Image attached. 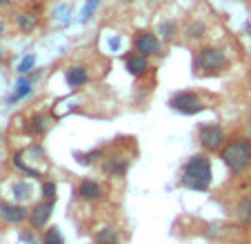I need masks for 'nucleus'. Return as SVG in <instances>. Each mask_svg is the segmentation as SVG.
<instances>
[{
  "label": "nucleus",
  "mask_w": 251,
  "mask_h": 244,
  "mask_svg": "<svg viewBox=\"0 0 251 244\" xmlns=\"http://www.w3.org/2000/svg\"><path fill=\"white\" fill-rule=\"evenodd\" d=\"M31 193H33L31 184L25 182V180H18V182H14V187H11V195H14L16 202L29 200V197H31Z\"/></svg>",
  "instance_id": "dca6fc26"
},
{
  "label": "nucleus",
  "mask_w": 251,
  "mask_h": 244,
  "mask_svg": "<svg viewBox=\"0 0 251 244\" xmlns=\"http://www.w3.org/2000/svg\"><path fill=\"white\" fill-rule=\"evenodd\" d=\"M116 244H118V242H116Z\"/></svg>",
  "instance_id": "72a5a7b5"
},
{
  "label": "nucleus",
  "mask_w": 251,
  "mask_h": 244,
  "mask_svg": "<svg viewBox=\"0 0 251 244\" xmlns=\"http://www.w3.org/2000/svg\"><path fill=\"white\" fill-rule=\"evenodd\" d=\"M0 58H2V49H0Z\"/></svg>",
  "instance_id": "473e14b6"
},
{
  "label": "nucleus",
  "mask_w": 251,
  "mask_h": 244,
  "mask_svg": "<svg viewBox=\"0 0 251 244\" xmlns=\"http://www.w3.org/2000/svg\"><path fill=\"white\" fill-rule=\"evenodd\" d=\"M31 91H33V80H31V75H20V78L16 80L14 94L9 96V100H7V102H9V104H16L18 100H25L27 96H31Z\"/></svg>",
  "instance_id": "ddd939ff"
},
{
  "label": "nucleus",
  "mask_w": 251,
  "mask_h": 244,
  "mask_svg": "<svg viewBox=\"0 0 251 244\" xmlns=\"http://www.w3.org/2000/svg\"><path fill=\"white\" fill-rule=\"evenodd\" d=\"M131 45L138 53H142V56H147V58L160 56V51H162V40L158 38V33L149 31V29H140V31L133 33Z\"/></svg>",
  "instance_id": "423d86ee"
},
{
  "label": "nucleus",
  "mask_w": 251,
  "mask_h": 244,
  "mask_svg": "<svg viewBox=\"0 0 251 244\" xmlns=\"http://www.w3.org/2000/svg\"><path fill=\"white\" fill-rule=\"evenodd\" d=\"M247 136L251 138V116H249V120H247Z\"/></svg>",
  "instance_id": "c85d7f7f"
},
{
  "label": "nucleus",
  "mask_w": 251,
  "mask_h": 244,
  "mask_svg": "<svg viewBox=\"0 0 251 244\" xmlns=\"http://www.w3.org/2000/svg\"><path fill=\"white\" fill-rule=\"evenodd\" d=\"M123 65H125V69L129 71V75L140 78V75H145L147 69H149V58L142 56V53H138L136 49H131V51H127L123 56Z\"/></svg>",
  "instance_id": "1a4fd4ad"
},
{
  "label": "nucleus",
  "mask_w": 251,
  "mask_h": 244,
  "mask_svg": "<svg viewBox=\"0 0 251 244\" xmlns=\"http://www.w3.org/2000/svg\"><path fill=\"white\" fill-rule=\"evenodd\" d=\"M65 80L71 89H80V87H85L89 82V71L82 65H74L65 71Z\"/></svg>",
  "instance_id": "f8f14e48"
},
{
  "label": "nucleus",
  "mask_w": 251,
  "mask_h": 244,
  "mask_svg": "<svg viewBox=\"0 0 251 244\" xmlns=\"http://www.w3.org/2000/svg\"><path fill=\"white\" fill-rule=\"evenodd\" d=\"M2 33H5V23L0 20V36H2Z\"/></svg>",
  "instance_id": "c756f323"
},
{
  "label": "nucleus",
  "mask_w": 251,
  "mask_h": 244,
  "mask_svg": "<svg viewBox=\"0 0 251 244\" xmlns=\"http://www.w3.org/2000/svg\"><path fill=\"white\" fill-rule=\"evenodd\" d=\"M14 167L18 171H23L25 175H29V178H43V173H40L38 169H31V167L27 165V162H25V153L23 151H20V153H14Z\"/></svg>",
  "instance_id": "f3484780"
},
{
  "label": "nucleus",
  "mask_w": 251,
  "mask_h": 244,
  "mask_svg": "<svg viewBox=\"0 0 251 244\" xmlns=\"http://www.w3.org/2000/svg\"><path fill=\"white\" fill-rule=\"evenodd\" d=\"M16 24L20 27V31L29 33V31H33V29H36L38 18H36L33 14H18V16H16Z\"/></svg>",
  "instance_id": "aec40b11"
},
{
  "label": "nucleus",
  "mask_w": 251,
  "mask_h": 244,
  "mask_svg": "<svg viewBox=\"0 0 251 244\" xmlns=\"http://www.w3.org/2000/svg\"><path fill=\"white\" fill-rule=\"evenodd\" d=\"M74 158H76V162L78 165H82V167H87V165H96L100 158H102V151L100 149H94V151H78V153H74Z\"/></svg>",
  "instance_id": "a211bd4d"
},
{
  "label": "nucleus",
  "mask_w": 251,
  "mask_h": 244,
  "mask_svg": "<svg viewBox=\"0 0 251 244\" xmlns=\"http://www.w3.org/2000/svg\"><path fill=\"white\" fill-rule=\"evenodd\" d=\"M167 104H169L171 111H178L180 116H196V113H202L207 109L200 100V96L194 91H176Z\"/></svg>",
  "instance_id": "20e7f679"
},
{
  "label": "nucleus",
  "mask_w": 251,
  "mask_h": 244,
  "mask_svg": "<svg viewBox=\"0 0 251 244\" xmlns=\"http://www.w3.org/2000/svg\"><path fill=\"white\" fill-rule=\"evenodd\" d=\"M227 65H229V58L223 47L209 45V47L198 49V53L194 56V71H198L202 75L220 73V71L227 69Z\"/></svg>",
  "instance_id": "7ed1b4c3"
},
{
  "label": "nucleus",
  "mask_w": 251,
  "mask_h": 244,
  "mask_svg": "<svg viewBox=\"0 0 251 244\" xmlns=\"http://www.w3.org/2000/svg\"><path fill=\"white\" fill-rule=\"evenodd\" d=\"M204 31H207V27H204V23H189V27L185 29V36L187 40H200V38L204 36Z\"/></svg>",
  "instance_id": "4be33fe9"
},
{
  "label": "nucleus",
  "mask_w": 251,
  "mask_h": 244,
  "mask_svg": "<svg viewBox=\"0 0 251 244\" xmlns=\"http://www.w3.org/2000/svg\"><path fill=\"white\" fill-rule=\"evenodd\" d=\"M0 218L7 224H20V222L29 220V209L23 202H0Z\"/></svg>",
  "instance_id": "6e6552de"
},
{
  "label": "nucleus",
  "mask_w": 251,
  "mask_h": 244,
  "mask_svg": "<svg viewBox=\"0 0 251 244\" xmlns=\"http://www.w3.org/2000/svg\"><path fill=\"white\" fill-rule=\"evenodd\" d=\"M33 67H36V56H33V53H29V56H25L23 60L18 62V73H20V75L31 73Z\"/></svg>",
  "instance_id": "393cba45"
},
{
  "label": "nucleus",
  "mask_w": 251,
  "mask_h": 244,
  "mask_svg": "<svg viewBox=\"0 0 251 244\" xmlns=\"http://www.w3.org/2000/svg\"><path fill=\"white\" fill-rule=\"evenodd\" d=\"M56 191H58L56 182H53V180H45L43 182V200L56 202Z\"/></svg>",
  "instance_id": "a878e982"
},
{
  "label": "nucleus",
  "mask_w": 251,
  "mask_h": 244,
  "mask_svg": "<svg viewBox=\"0 0 251 244\" xmlns=\"http://www.w3.org/2000/svg\"><path fill=\"white\" fill-rule=\"evenodd\" d=\"M0 7H9V0H0Z\"/></svg>",
  "instance_id": "7c9ffc66"
},
{
  "label": "nucleus",
  "mask_w": 251,
  "mask_h": 244,
  "mask_svg": "<svg viewBox=\"0 0 251 244\" xmlns=\"http://www.w3.org/2000/svg\"><path fill=\"white\" fill-rule=\"evenodd\" d=\"M53 204H56V202H51V200H40L38 204H33V209L29 211V224L36 231L45 229V226L49 224L51 213H53Z\"/></svg>",
  "instance_id": "0eeeda50"
},
{
  "label": "nucleus",
  "mask_w": 251,
  "mask_h": 244,
  "mask_svg": "<svg viewBox=\"0 0 251 244\" xmlns=\"http://www.w3.org/2000/svg\"><path fill=\"white\" fill-rule=\"evenodd\" d=\"M123 2H127V5H131V2H136V0H123Z\"/></svg>",
  "instance_id": "2f4dec72"
},
{
  "label": "nucleus",
  "mask_w": 251,
  "mask_h": 244,
  "mask_svg": "<svg viewBox=\"0 0 251 244\" xmlns=\"http://www.w3.org/2000/svg\"><path fill=\"white\" fill-rule=\"evenodd\" d=\"M118 235H116L114 229H102L96 233V244H116Z\"/></svg>",
  "instance_id": "5701e85b"
},
{
  "label": "nucleus",
  "mask_w": 251,
  "mask_h": 244,
  "mask_svg": "<svg viewBox=\"0 0 251 244\" xmlns=\"http://www.w3.org/2000/svg\"><path fill=\"white\" fill-rule=\"evenodd\" d=\"M100 169H102L104 175H109V178H125V173L129 169V160H127V155H120V153L107 155Z\"/></svg>",
  "instance_id": "9d476101"
},
{
  "label": "nucleus",
  "mask_w": 251,
  "mask_h": 244,
  "mask_svg": "<svg viewBox=\"0 0 251 244\" xmlns=\"http://www.w3.org/2000/svg\"><path fill=\"white\" fill-rule=\"evenodd\" d=\"M20 240H23L25 244H43V242H38V240H36V235H33V233H20Z\"/></svg>",
  "instance_id": "bb28decb"
},
{
  "label": "nucleus",
  "mask_w": 251,
  "mask_h": 244,
  "mask_svg": "<svg viewBox=\"0 0 251 244\" xmlns=\"http://www.w3.org/2000/svg\"><path fill=\"white\" fill-rule=\"evenodd\" d=\"M49 127H51V118H49L47 113H33V116L29 118V131H31L33 136H45Z\"/></svg>",
  "instance_id": "4468645a"
},
{
  "label": "nucleus",
  "mask_w": 251,
  "mask_h": 244,
  "mask_svg": "<svg viewBox=\"0 0 251 244\" xmlns=\"http://www.w3.org/2000/svg\"><path fill=\"white\" fill-rule=\"evenodd\" d=\"M43 244H65V238H62L60 229H58V226H47L43 233Z\"/></svg>",
  "instance_id": "412c9836"
},
{
  "label": "nucleus",
  "mask_w": 251,
  "mask_h": 244,
  "mask_svg": "<svg viewBox=\"0 0 251 244\" xmlns=\"http://www.w3.org/2000/svg\"><path fill=\"white\" fill-rule=\"evenodd\" d=\"M118 47H120V38H114V40H111V49L118 51Z\"/></svg>",
  "instance_id": "cd10ccee"
},
{
  "label": "nucleus",
  "mask_w": 251,
  "mask_h": 244,
  "mask_svg": "<svg viewBox=\"0 0 251 244\" xmlns=\"http://www.w3.org/2000/svg\"><path fill=\"white\" fill-rule=\"evenodd\" d=\"M213 171H211V158H207V153H196L182 167L180 173V184L189 191H207L211 187Z\"/></svg>",
  "instance_id": "f257e3e1"
},
{
  "label": "nucleus",
  "mask_w": 251,
  "mask_h": 244,
  "mask_svg": "<svg viewBox=\"0 0 251 244\" xmlns=\"http://www.w3.org/2000/svg\"><path fill=\"white\" fill-rule=\"evenodd\" d=\"M98 5H100V0H87L85 7H82V11H80V23H87V20L94 18Z\"/></svg>",
  "instance_id": "b1692460"
},
{
  "label": "nucleus",
  "mask_w": 251,
  "mask_h": 244,
  "mask_svg": "<svg viewBox=\"0 0 251 244\" xmlns=\"http://www.w3.org/2000/svg\"><path fill=\"white\" fill-rule=\"evenodd\" d=\"M220 160L233 175L242 173L251 167V138L236 136L220 149Z\"/></svg>",
  "instance_id": "f03ea898"
},
{
  "label": "nucleus",
  "mask_w": 251,
  "mask_h": 244,
  "mask_svg": "<svg viewBox=\"0 0 251 244\" xmlns=\"http://www.w3.org/2000/svg\"><path fill=\"white\" fill-rule=\"evenodd\" d=\"M102 195H104V191H102V187H100L96 180L85 178V180H80V182H78V187H76V197H78V200L96 202V200H100Z\"/></svg>",
  "instance_id": "9b49d317"
},
{
  "label": "nucleus",
  "mask_w": 251,
  "mask_h": 244,
  "mask_svg": "<svg viewBox=\"0 0 251 244\" xmlns=\"http://www.w3.org/2000/svg\"><path fill=\"white\" fill-rule=\"evenodd\" d=\"M156 33H160V40L171 43V40L178 36V24H176V20H162V23L158 24V31Z\"/></svg>",
  "instance_id": "2eb2a0df"
},
{
  "label": "nucleus",
  "mask_w": 251,
  "mask_h": 244,
  "mask_svg": "<svg viewBox=\"0 0 251 244\" xmlns=\"http://www.w3.org/2000/svg\"><path fill=\"white\" fill-rule=\"evenodd\" d=\"M236 216L242 224H251V197H242L236 207Z\"/></svg>",
  "instance_id": "6ab92c4d"
},
{
  "label": "nucleus",
  "mask_w": 251,
  "mask_h": 244,
  "mask_svg": "<svg viewBox=\"0 0 251 244\" xmlns=\"http://www.w3.org/2000/svg\"><path fill=\"white\" fill-rule=\"evenodd\" d=\"M198 142L204 151H220L227 145V136H225L223 127L216 122H204L198 127Z\"/></svg>",
  "instance_id": "39448f33"
}]
</instances>
